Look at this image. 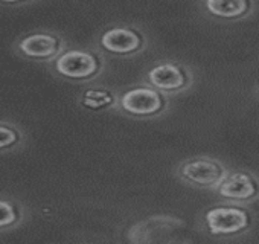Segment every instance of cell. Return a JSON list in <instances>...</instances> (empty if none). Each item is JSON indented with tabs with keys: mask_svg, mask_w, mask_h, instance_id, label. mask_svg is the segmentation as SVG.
Here are the masks:
<instances>
[{
	"mask_svg": "<svg viewBox=\"0 0 259 244\" xmlns=\"http://www.w3.org/2000/svg\"><path fill=\"white\" fill-rule=\"evenodd\" d=\"M49 64L57 75L67 79H87L98 70V60L81 49H67Z\"/></svg>",
	"mask_w": 259,
	"mask_h": 244,
	"instance_id": "obj_2",
	"label": "cell"
},
{
	"mask_svg": "<svg viewBox=\"0 0 259 244\" xmlns=\"http://www.w3.org/2000/svg\"><path fill=\"white\" fill-rule=\"evenodd\" d=\"M220 194L226 198H235V200H247L254 195L256 188L253 180L244 174V173H235L229 176L226 180L220 185Z\"/></svg>",
	"mask_w": 259,
	"mask_h": 244,
	"instance_id": "obj_9",
	"label": "cell"
},
{
	"mask_svg": "<svg viewBox=\"0 0 259 244\" xmlns=\"http://www.w3.org/2000/svg\"><path fill=\"white\" fill-rule=\"evenodd\" d=\"M102 46L114 54H128L133 52L139 48L141 38L136 32L123 29V28H114L107 31L101 38Z\"/></svg>",
	"mask_w": 259,
	"mask_h": 244,
	"instance_id": "obj_8",
	"label": "cell"
},
{
	"mask_svg": "<svg viewBox=\"0 0 259 244\" xmlns=\"http://www.w3.org/2000/svg\"><path fill=\"white\" fill-rule=\"evenodd\" d=\"M182 174L189 182L198 185H215L223 182L224 170L212 160L198 159L185 164L182 168Z\"/></svg>",
	"mask_w": 259,
	"mask_h": 244,
	"instance_id": "obj_6",
	"label": "cell"
},
{
	"mask_svg": "<svg viewBox=\"0 0 259 244\" xmlns=\"http://www.w3.org/2000/svg\"><path fill=\"white\" fill-rule=\"evenodd\" d=\"M148 78L156 87L163 90H176L185 84V76L182 70L174 64H162L154 67L148 73Z\"/></svg>",
	"mask_w": 259,
	"mask_h": 244,
	"instance_id": "obj_10",
	"label": "cell"
},
{
	"mask_svg": "<svg viewBox=\"0 0 259 244\" xmlns=\"http://www.w3.org/2000/svg\"><path fill=\"white\" fill-rule=\"evenodd\" d=\"M26 205L8 192H0V233H10L26 223Z\"/></svg>",
	"mask_w": 259,
	"mask_h": 244,
	"instance_id": "obj_4",
	"label": "cell"
},
{
	"mask_svg": "<svg viewBox=\"0 0 259 244\" xmlns=\"http://www.w3.org/2000/svg\"><path fill=\"white\" fill-rule=\"evenodd\" d=\"M34 2V0H0V5L4 7H22Z\"/></svg>",
	"mask_w": 259,
	"mask_h": 244,
	"instance_id": "obj_12",
	"label": "cell"
},
{
	"mask_svg": "<svg viewBox=\"0 0 259 244\" xmlns=\"http://www.w3.org/2000/svg\"><path fill=\"white\" fill-rule=\"evenodd\" d=\"M206 223L212 233H235L247 227L248 217L236 208H213L206 214Z\"/></svg>",
	"mask_w": 259,
	"mask_h": 244,
	"instance_id": "obj_3",
	"label": "cell"
},
{
	"mask_svg": "<svg viewBox=\"0 0 259 244\" xmlns=\"http://www.w3.org/2000/svg\"><path fill=\"white\" fill-rule=\"evenodd\" d=\"M120 104L123 110L133 114H153L160 110L162 107V99L157 92L147 89V87H139L126 92Z\"/></svg>",
	"mask_w": 259,
	"mask_h": 244,
	"instance_id": "obj_5",
	"label": "cell"
},
{
	"mask_svg": "<svg viewBox=\"0 0 259 244\" xmlns=\"http://www.w3.org/2000/svg\"><path fill=\"white\" fill-rule=\"evenodd\" d=\"M13 52L25 61L52 63L64 52V42L54 32L34 31L16 38L13 43Z\"/></svg>",
	"mask_w": 259,
	"mask_h": 244,
	"instance_id": "obj_1",
	"label": "cell"
},
{
	"mask_svg": "<svg viewBox=\"0 0 259 244\" xmlns=\"http://www.w3.org/2000/svg\"><path fill=\"white\" fill-rule=\"evenodd\" d=\"M209 13L218 17H239L247 10L245 0H206Z\"/></svg>",
	"mask_w": 259,
	"mask_h": 244,
	"instance_id": "obj_11",
	"label": "cell"
},
{
	"mask_svg": "<svg viewBox=\"0 0 259 244\" xmlns=\"http://www.w3.org/2000/svg\"><path fill=\"white\" fill-rule=\"evenodd\" d=\"M28 133L19 122L0 117V154L19 153L26 148Z\"/></svg>",
	"mask_w": 259,
	"mask_h": 244,
	"instance_id": "obj_7",
	"label": "cell"
}]
</instances>
